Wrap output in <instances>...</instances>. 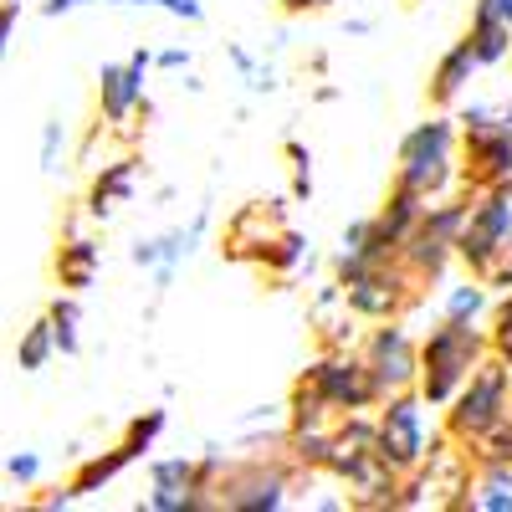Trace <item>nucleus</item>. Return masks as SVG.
Masks as SVG:
<instances>
[{
    "mask_svg": "<svg viewBox=\"0 0 512 512\" xmlns=\"http://www.w3.org/2000/svg\"><path fill=\"white\" fill-rule=\"evenodd\" d=\"M395 185L415 190L420 200H436V195L461 190V128H456V113L441 108L431 118H420L410 134L400 139Z\"/></svg>",
    "mask_w": 512,
    "mask_h": 512,
    "instance_id": "f257e3e1",
    "label": "nucleus"
},
{
    "mask_svg": "<svg viewBox=\"0 0 512 512\" xmlns=\"http://www.w3.org/2000/svg\"><path fill=\"white\" fill-rule=\"evenodd\" d=\"M487 328L482 323H451V318H436V328L420 338V374H415V395L441 410L466 379L472 369L487 359Z\"/></svg>",
    "mask_w": 512,
    "mask_h": 512,
    "instance_id": "f03ea898",
    "label": "nucleus"
},
{
    "mask_svg": "<svg viewBox=\"0 0 512 512\" xmlns=\"http://www.w3.org/2000/svg\"><path fill=\"white\" fill-rule=\"evenodd\" d=\"M507 415H512V364L487 354L472 369V379L441 405V436H451L456 446L472 451L487 431H497Z\"/></svg>",
    "mask_w": 512,
    "mask_h": 512,
    "instance_id": "7ed1b4c3",
    "label": "nucleus"
},
{
    "mask_svg": "<svg viewBox=\"0 0 512 512\" xmlns=\"http://www.w3.org/2000/svg\"><path fill=\"white\" fill-rule=\"evenodd\" d=\"M461 221H466V190H451V195H436L420 205V216L410 226V236L400 241V262L405 272L431 292L451 277L456 267V236H461Z\"/></svg>",
    "mask_w": 512,
    "mask_h": 512,
    "instance_id": "20e7f679",
    "label": "nucleus"
},
{
    "mask_svg": "<svg viewBox=\"0 0 512 512\" xmlns=\"http://www.w3.org/2000/svg\"><path fill=\"white\" fill-rule=\"evenodd\" d=\"M303 477V466H297L287 451H251V456H226L221 477H216V512L231 507V512H277L292 502V482Z\"/></svg>",
    "mask_w": 512,
    "mask_h": 512,
    "instance_id": "39448f33",
    "label": "nucleus"
},
{
    "mask_svg": "<svg viewBox=\"0 0 512 512\" xmlns=\"http://www.w3.org/2000/svg\"><path fill=\"white\" fill-rule=\"evenodd\" d=\"M461 190H512V128L497 118V103H461Z\"/></svg>",
    "mask_w": 512,
    "mask_h": 512,
    "instance_id": "423d86ee",
    "label": "nucleus"
},
{
    "mask_svg": "<svg viewBox=\"0 0 512 512\" xmlns=\"http://www.w3.org/2000/svg\"><path fill=\"white\" fill-rule=\"evenodd\" d=\"M436 436H441V425H436L431 405H425L415 390L384 395V400L374 405V451H379L384 466H395L400 477H410L415 466L431 456Z\"/></svg>",
    "mask_w": 512,
    "mask_h": 512,
    "instance_id": "0eeeda50",
    "label": "nucleus"
},
{
    "mask_svg": "<svg viewBox=\"0 0 512 512\" xmlns=\"http://www.w3.org/2000/svg\"><path fill=\"white\" fill-rule=\"evenodd\" d=\"M226 456H154L149 461V512H216V477H221Z\"/></svg>",
    "mask_w": 512,
    "mask_h": 512,
    "instance_id": "6e6552de",
    "label": "nucleus"
},
{
    "mask_svg": "<svg viewBox=\"0 0 512 512\" xmlns=\"http://www.w3.org/2000/svg\"><path fill=\"white\" fill-rule=\"evenodd\" d=\"M338 292H344V308L359 318V323H384V318H410V308L425 297V287L405 272L400 256L390 262H369V267H354L349 277H333Z\"/></svg>",
    "mask_w": 512,
    "mask_h": 512,
    "instance_id": "1a4fd4ad",
    "label": "nucleus"
},
{
    "mask_svg": "<svg viewBox=\"0 0 512 512\" xmlns=\"http://www.w3.org/2000/svg\"><path fill=\"white\" fill-rule=\"evenodd\" d=\"M512 241V190H466V221L456 236V267L487 277Z\"/></svg>",
    "mask_w": 512,
    "mask_h": 512,
    "instance_id": "9d476101",
    "label": "nucleus"
},
{
    "mask_svg": "<svg viewBox=\"0 0 512 512\" xmlns=\"http://www.w3.org/2000/svg\"><path fill=\"white\" fill-rule=\"evenodd\" d=\"M359 359L374 379L379 400L384 395H405L415 390V374H420V338L410 333L405 318H384V323H369L364 338H359Z\"/></svg>",
    "mask_w": 512,
    "mask_h": 512,
    "instance_id": "9b49d317",
    "label": "nucleus"
},
{
    "mask_svg": "<svg viewBox=\"0 0 512 512\" xmlns=\"http://www.w3.org/2000/svg\"><path fill=\"white\" fill-rule=\"evenodd\" d=\"M205 231H210V210H195L190 221H175V226H159V231L139 236L128 246V262L154 277V292H169V282H175L190 267V256L200 251Z\"/></svg>",
    "mask_w": 512,
    "mask_h": 512,
    "instance_id": "f8f14e48",
    "label": "nucleus"
},
{
    "mask_svg": "<svg viewBox=\"0 0 512 512\" xmlns=\"http://www.w3.org/2000/svg\"><path fill=\"white\" fill-rule=\"evenodd\" d=\"M149 72H154V47H134L123 62L98 67V123L123 128L139 113H149Z\"/></svg>",
    "mask_w": 512,
    "mask_h": 512,
    "instance_id": "ddd939ff",
    "label": "nucleus"
},
{
    "mask_svg": "<svg viewBox=\"0 0 512 512\" xmlns=\"http://www.w3.org/2000/svg\"><path fill=\"white\" fill-rule=\"evenodd\" d=\"M297 379L313 384V390H318L338 415H354V410H374V405H379V390H374V379H369L359 349H323Z\"/></svg>",
    "mask_w": 512,
    "mask_h": 512,
    "instance_id": "4468645a",
    "label": "nucleus"
},
{
    "mask_svg": "<svg viewBox=\"0 0 512 512\" xmlns=\"http://www.w3.org/2000/svg\"><path fill=\"white\" fill-rule=\"evenodd\" d=\"M139 175H144V164L134 159V154H123V159H108L98 175H93V185H88V195H82V216H88L93 226H108L118 210L139 195Z\"/></svg>",
    "mask_w": 512,
    "mask_h": 512,
    "instance_id": "2eb2a0df",
    "label": "nucleus"
},
{
    "mask_svg": "<svg viewBox=\"0 0 512 512\" xmlns=\"http://www.w3.org/2000/svg\"><path fill=\"white\" fill-rule=\"evenodd\" d=\"M52 272H57V287L88 292V287L98 282V272H103V246H98V236L67 226L62 241H57V256H52Z\"/></svg>",
    "mask_w": 512,
    "mask_h": 512,
    "instance_id": "dca6fc26",
    "label": "nucleus"
},
{
    "mask_svg": "<svg viewBox=\"0 0 512 512\" xmlns=\"http://www.w3.org/2000/svg\"><path fill=\"white\" fill-rule=\"evenodd\" d=\"M477 72H482V62L472 57V47H466V41H451V47L436 57V67H431V82H425L431 108H456L466 93H472Z\"/></svg>",
    "mask_w": 512,
    "mask_h": 512,
    "instance_id": "f3484780",
    "label": "nucleus"
},
{
    "mask_svg": "<svg viewBox=\"0 0 512 512\" xmlns=\"http://www.w3.org/2000/svg\"><path fill=\"white\" fill-rule=\"evenodd\" d=\"M456 512H512V461H472Z\"/></svg>",
    "mask_w": 512,
    "mask_h": 512,
    "instance_id": "a211bd4d",
    "label": "nucleus"
},
{
    "mask_svg": "<svg viewBox=\"0 0 512 512\" xmlns=\"http://www.w3.org/2000/svg\"><path fill=\"white\" fill-rule=\"evenodd\" d=\"M436 313L451 318V323H487V313H492V287H487L482 277H472V272H466V277H446Z\"/></svg>",
    "mask_w": 512,
    "mask_h": 512,
    "instance_id": "6ab92c4d",
    "label": "nucleus"
},
{
    "mask_svg": "<svg viewBox=\"0 0 512 512\" xmlns=\"http://www.w3.org/2000/svg\"><path fill=\"white\" fill-rule=\"evenodd\" d=\"M134 461H139V456L118 441V446H108V451H98V456H82L67 487H72V492H77V502H82V497H93V492L113 487V482L128 472V466H134Z\"/></svg>",
    "mask_w": 512,
    "mask_h": 512,
    "instance_id": "aec40b11",
    "label": "nucleus"
},
{
    "mask_svg": "<svg viewBox=\"0 0 512 512\" xmlns=\"http://www.w3.org/2000/svg\"><path fill=\"white\" fill-rule=\"evenodd\" d=\"M461 41L472 47V57H477L482 72H487V67H502V62H507V52H512V26H507L502 16L472 6V21H466V36H461Z\"/></svg>",
    "mask_w": 512,
    "mask_h": 512,
    "instance_id": "412c9836",
    "label": "nucleus"
},
{
    "mask_svg": "<svg viewBox=\"0 0 512 512\" xmlns=\"http://www.w3.org/2000/svg\"><path fill=\"white\" fill-rule=\"evenodd\" d=\"M47 323H52V344L57 354H77L82 349V303H77V292H57L52 303H47Z\"/></svg>",
    "mask_w": 512,
    "mask_h": 512,
    "instance_id": "4be33fe9",
    "label": "nucleus"
},
{
    "mask_svg": "<svg viewBox=\"0 0 512 512\" xmlns=\"http://www.w3.org/2000/svg\"><path fill=\"white\" fill-rule=\"evenodd\" d=\"M313 262V251H308V236L303 231H292V226H282L272 241H267V251H262V267L267 272H277V277H292V272H303Z\"/></svg>",
    "mask_w": 512,
    "mask_h": 512,
    "instance_id": "5701e85b",
    "label": "nucleus"
},
{
    "mask_svg": "<svg viewBox=\"0 0 512 512\" xmlns=\"http://www.w3.org/2000/svg\"><path fill=\"white\" fill-rule=\"evenodd\" d=\"M226 57H231V67H236V77H241L246 93H256V98L277 93V67H272L267 57H256L251 47H241V41H236V47H226Z\"/></svg>",
    "mask_w": 512,
    "mask_h": 512,
    "instance_id": "b1692460",
    "label": "nucleus"
},
{
    "mask_svg": "<svg viewBox=\"0 0 512 512\" xmlns=\"http://www.w3.org/2000/svg\"><path fill=\"white\" fill-rule=\"evenodd\" d=\"M57 359V344H52V323H47V313H41L26 333H21V344H16V364L26 369V374H41Z\"/></svg>",
    "mask_w": 512,
    "mask_h": 512,
    "instance_id": "393cba45",
    "label": "nucleus"
},
{
    "mask_svg": "<svg viewBox=\"0 0 512 512\" xmlns=\"http://www.w3.org/2000/svg\"><path fill=\"white\" fill-rule=\"evenodd\" d=\"M164 425H169V410H164V405H154V410H144V415H134V420H128L118 441H123L128 451H134V456L144 461V456H149V451L159 446V436H164Z\"/></svg>",
    "mask_w": 512,
    "mask_h": 512,
    "instance_id": "a878e982",
    "label": "nucleus"
},
{
    "mask_svg": "<svg viewBox=\"0 0 512 512\" xmlns=\"http://www.w3.org/2000/svg\"><path fill=\"white\" fill-rule=\"evenodd\" d=\"M487 349L512 364V287L492 292V313H487Z\"/></svg>",
    "mask_w": 512,
    "mask_h": 512,
    "instance_id": "bb28decb",
    "label": "nucleus"
},
{
    "mask_svg": "<svg viewBox=\"0 0 512 512\" xmlns=\"http://www.w3.org/2000/svg\"><path fill=\"white\" fill-rule=\"evenodd\" d=\"M36 159H41V169H47V175H62V169H67V159H72V134H67L62 118H47V123H41Z\"/></svg>",
    "mask_w": 512,
    "mask_h": 512,
    "instance_id": "cd10ccee",
    "label": "nucleus"
},
{
    "mask_svg": "<svg viewBox=\"0 0 512 512\" xmlns=\"http://www.w3.org/2000/svg\"><path fill=\"white\" fill-rule=\"evenodd\" d=\"M287 175H292V200H313V149L303 139H287Z\"/></svg>",
    "mask_w": 512,
    "mask_h": 512,
    "instance_id": "c85d7f7f",
    "label": "nucleus"
},
{
    "mask_svg": "<svg viewBox=\"0 0 512 512\" xmlns=\"http://www.w3.org/2000/svg\"><path fill=\"white\" fill-rule=\"evenodd\" d=\"M113 6H123V11H159V16L185 21V26L205 21V0H113Z\"/></svg>",
    "mask_w": 512,
    "mask_h": 512,
    "instance_id": "c756f323",
    "label": "nucleus"
},
{
    "mask_svg": "<svg viewBox=\"0 0 512 512\" xmlns=\"http://www.w3.org/2000/svg\"><path fill=\"white\" fill-rule=\"evenodd\" d=\"M0 472H6L21 492H31L41 482V472H47V461H41V451H11L6 461H0Z\"/></svg>",
    "mask_w": 512,
    "mask_h": 512,
    "instance_id": "7c9ffc66",
    "label": "nucleus"
},
{
    "mask_svg": "<svg viewBox=\"0 0 512 512\" xmlns=\"http://www.w3.org/2000/svg\"><path fill=\"white\" fill-rule=\"evenodd\" d=\"M21 31V0H0V67L11 57V41Z\"/></svg>",
    "mask_w": 512,
    "mask_h": 512,
    "instance_id": "2f4dec72",
    "label": "nucleus"
},
{
    "mask_svg": "<svg viewBox=\"0 0 512 512\" xmlns=\"http://www.w3.org/2000/svg\"><path fill=\"white\" fill-rule=\"evenodd\" d=\"M93 6H113V0H41V16H77V11H93Z\"/></svg>",
    "mask_w": 512,
    "mask_h": 512,
    "instance_id": "473e14b6",
    "label": "nucleus"
},
{
    "mask_svg": "<svg viewBox=\"0 0 512 512\" xmlns=\"http://www.w3.org/2000/svg\"><path fill=\"white\" fill-rule=\"evenodd\" d=\"M77 502V492L62 482V487H52V492H41V497H31V507L36 512H62V507H72Z\"/></svg>",
    "mask_w": 512,
    "mask_h": 512,
    "instance_id": "72a5a7b5",
    "label": "nucleus"
},
{
    "mask_svg": "<svg viewBox=\"0 0 512 512\" xmlns=\"http://www.w3.org/2000/svg\"><path fill=\"white\" fill-rule=\"evenodd\" d=\"M482 282H487L492 292H502V287H512V241H507V251L497 256V262H492V272H487Z\"/></svg>",
    "mask_w": 512,
    "mask_h": 512,
    "instance_id": "f704fd0d",
    "label": "nucleus"
},
{
    "mask_svg": "<svg viewBox=\"0 0 512 512\" xmlns=\"http://www.w3.org/2000/svg\"><path fill=\"white\" fill-rule=\"evenodd\" d=\"M154 67L159 72H185L190 67V47H159L154 52Z\"/></svg>",
    "mask_w": 512,
    "mask_h": 512,
    "instance_id": "c9c22d12",
    "label": "nucleus"
},
{
    "mask_svg": "<svg viewBox=\"0 0 512 512\" xmlns=\"http://www.w3.org/2000/svg\"><path fill=\"white\" fill-rule=\"evenodd\" d=\"M477 11H492V16H502L507 26H512V0H472Z\"/></svg>",
    "mask_w": 512,
    "mask_h": 512,
    "instance_id": "e433bc0d",
    "label": "nucleus"
},
{
    "mask_svg": "<svg viewBox=\"0 0 512 512\" xmlns=\"http://www.w3.org/2000/svg\"><path fill=\"white\" fill-rule=\"evenodd\" d=\"M344 31H349V36H369V31H374V26H369V21H364V16H349V21H344Z\"/></svg>",
    "mask_w": 512,
    "mask_h": 512,
    "instance_id": "4c0bfd02",
    "label": "nucleus"
},
{
    "mask_svg": "<svg viewBox=\"0 0 512 512\" xmlns=\"http://www.w3.org/2000/svg\"><path fill=\"white\" fill-rule=\"evenodd\" d=\"M328 0H287V11H323Z\"/></svg>",
    "mask_w": 512,
    "mask_h": 512,
    "instance_id": "58836bf2",
    "label": "nucleus"
},
{
    "mask_svg": "<svg viewBox=\"0 0 512 512\" xmlns=\"http://www.w3.org/2000/svg\"><path fill=\"white\" fill-rule=\"evenodd\" d=\"M497 118H502V123H507V128H512V93H507V98H502V103H497Z\"/></svg>",
    "mask_w": 512,
    "mask_h": 512,
    "instance_id": "ea45409f",
    "label": "nucleus"
},
{
    "mask_svg": "<svg viewBox=\"0 0 512 512\" xmlns=\"http://www.w3.org/2000/svg\"><path fill=\"white\" fill-rule=\"evenodd\" d=\"M507 62H512V52H507Z\"/></svg>",
    "mask_w": 512,
    "mask_h": 512,
    "instance_id": "a19ab883",
    "label": "nucleus"
}]
</instances>
